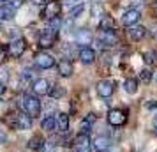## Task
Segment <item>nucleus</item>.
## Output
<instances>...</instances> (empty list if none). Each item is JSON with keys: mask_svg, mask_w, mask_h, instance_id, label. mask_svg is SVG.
I'll use <instances>...</instances> for the list:
<instances>
[{"mask_svg": "<svg viewBox=\"0 0 157 152\" xmlns=\"http://www.w3.org/2000/svg\"><path fill=\"white\" fill-rule=\"evenodd\" d=\"M99 14H102V7H101V6H94L92 7V16L94 18H97Z\"/></svg>", "mask_w": 157, "mask_h": 152, "instance_id": "nucleus-31", "label": "nucleus"}, {"mask_svg": "<svg viewBox=\"0 0 157 152\" xmlns=\"http://www.w3.org/2000/svg\"><path fill=\"white\" fill-rule=\"evenodd\" d=\"M18 106L21 108L23 113H27L29 117H39L41 115V101L37 99L36 95L30 94H21L18 99Z\"/></svg>", "mask_w": 157, "mask_h": 152, "instance_id": "nucleus-1", "label": "nucleus"}, {"mask_svg": "<svg viewBox=\"0 0 157 152\" xmlns=\"http://www.w3.org/2000/svg\"><path fill=\"white\" fill-rule=\"evenodd\" d=\"M124 90L131 95L136 94L138 92V80L136 78H127V80L124 81Z\"/></svg>", "mask_w": 157, "mask_h": 152, "instance_id": "nucleus-20", "label": "nucleus"}, {"mask_svg": "<svg viewBox=\"0 0 157 152\" xmlns=\"http://www.w3.org/2000/svg\"><path fill=\"white\" fill-rule=\"evenodd\" d=\"M55 41H57V34L46 29L44 32H41L37 43H39V46H41L43 50H48V48H53V46H55Z\"/></svg>", "mask_w": 157, "mask_h": 152, "instance_id": "nucleus-5", "label": "nucleus"}, {"mask_svg": "<svg viewBox=\"0 0 157 152\" xmlns=\"http://www.w3.org/2000/svg\"><path fill=\"white\" fill-rule=\"evenodd\" d=\"M92 147H94L95 152H106L108 149L111 147V140L108 136H104V134H101V136H97L92 142Z\"/></svg>", "mask_w": 157, "mask_h": 152, "instance_id": "nucleus-11", "label": "nucleus"}, {"mask_svg": "<svg viewBox=\"0 0 157 152\" xmlns=\"http://www.w3.org/2000/svg\"><path fill=\"white\" fill-rule=\"evenodd\" d=\"M99 43L102 46H115L117 44V36L113 30H101L99 34Z\"/></svg>", "mask_w": 157, "mask_h": 152, "instance_id": "nucleus-14", "label": "nucleus"}, {"mask_svg": "<svg viewBox=\"0 0 157 152\" xmlns=\"http://www.w3.org/2000/svg\"><path fill=\"white\" fill-rule=\"evenodd\" d=\"M36 64L41 69H51L55 65V58L51 57V55H48V53H39L36 57Z\"/></svg>", "mask_w": 157, "mask_h": 152, "instance_id": "nucleus-12", "label": "nucleus"}, {"mask_svg": "<svg viewBox=\"0 0 157 152\" xmlns=\"http://www.w3.org/2000/svg\"><path fill=\"white\" fill-rule=\"evenodd\" d=\"M43 152H58L57 150V145L55 143H51V142H46L43 147Z\"/></svg>", "mask_w": 157, "mask_h": 152, "instance_id": "nucleus-29", "label": "nucleus"}, {"mask_svg": "<svg viewBox=\"0 0 157 152\" xmlns=\"http://www.w3.org/2000/svg\"><path fill=\"white\" fill-rule=\"evenodd\" d=\"M57 122H58V131L65 133V131L69 129V115H65V113H60V115L57 117Z\"/></svg>", "mask_w": 157, "mask_h": 152, "instance_id": "nucleus-24", "label": "nucleus"}, {"mask_svg": "<svg viewBox=\"0 0 157 152\" xmlns=\"http://www.w3.org/2000/svg\"><path fill=\"white\" fill-rule=\"evenodd\" d=\"M60 9H62L60 2H58V0H51V2L46 4V7H44V16H46L48 20H51V18H55V16L60 14Z\"/></svg>", "mask_w": 157, "mask_h": 152, "instance_id": "nucleus-13", "label": "nucleus"}, {"mask_svg": "<svg viewBox=\"0 0 157 152\" xmlns=\"http://www.w3.org/2000/svg\"><path fill=\"white\" fill-rule=\"evenodd\" d=\"M88 149H90V140L86 134H79L78 138H74L72 152H88Z\"/></svg>", "mask_w": 157, "mask_h": 152, "instance_id": "nucleus-9", "label": "nucleus"}, {"mask_svg": "<svg viewBox=\"0 0 157 152\" xmlns=\"http://www.w3.org/2000/svg\"><path fill=\"white\" fill-rule=\"evenodd\" d=\"M92 41H94V36H92V32H90V30L79 29L78 32H76V43L81 44L83 48H86V44H90Z\"/></svg>", "mask_w": 157, "mask_h": 152, "instance_id": "nucleus-15", "label": "nucleus"}, {"mask_svg": "<svg viewBox=\"0 0 157 152\" xmlns=\"http://www.w3.org/2000/svg\"><path fill=\"white\" fill-rule=\"evenodd\" d=\"M154 126H155V127H157V115L154 117Z\"/></svg>", "mask_w": 157, "mask_h": 152, "instance_id": "nucleus-41", "label": "nucleus"}, {"mask_svg": "<svg viewBox=\"0 0 157 152\" xmlns=\"http://www.w3.org/2000/svg\"><path fill=\"white\" fill-rule=\"evenodd\" d=\"M60 27H62V20H60V16H55V18L48 20V30H51V32L57 34L58 30H60Z\"/></svg>", "mask_w": 157, "mask_h": 152, "instance_id": "nucleus-25", "label": "nucleus"}, {"mask_svg": "<svg viewBox=\"0 0 157 152\" xmlns=\"http://www.w3.org/2000/svg\"><path fill=\"white\" fill-rule=\"evenodd\" d=\"M140 16H141L140 9L131 7V9H127V11L122 14V23H124L125 27H134L136 23L140 21Z\"/></svg>", "mask_w": 157, "mask_h": 152, "instance_id": "nucleus-6", "label": "nucleus"}, {"mask_svg": "<svg viewBox=\"0 0 157 152\" xmlns=\"http://www.w3.org/2000/svg\"><path fill=\"white\" fill-rule=\"evenodd\" d=\"M50 81L44 80V78H37V80H34V83H32V92L36 95H46L48 92H50Z\"/></svg>", "mask_w": 157, "mask_h": 152, "instance_id": "nucleus-8", "label": "nucleus"}, {"mask_svg": "<svg viewBox=\"0 0 157 152\" xmlns=\"http://www.w3.org/2000/svg\"><path fill=\"white\" fill-rule=\"evenodd\" d=\"M83 11H85V6H83V4H78L76 7L69 9V16H71V20H76L79 14H83Z\"/></svg>", "mask_w": 157, "mask_h": 152, "instance_id": "nucleus-26", "label": "nucleus"}, {"mask_svg": "<svg viewBox=\"0 0 157 152\" xmlns=\"http://www.w3.org/2000/svg\"><path fill=\"white\" fill-rule=\"evenodd\" d=\"M14 16V9L9 7V6H0V21H6V20H11Z\"/></svg>", "mask_w": 157, "mask_h": 152, "instance_id": "nucleus-23", "label": "nucleus"}, {"mask_svg": "<svg viewBox=\"0 0 157 152\" xmlns=\"http://www.w3.org/2000/svg\"><path fill=\"white\" fill-rule=\"evenodd\" d=\"M0 30H2V29H0Z\"/></svg>", "mask_w": 157, "mask_h": 152, "instance_id": "nucleus-46", "label": "nucleus"}, {"mask_svg": "<svg viewBox=\"0 0 157 152\" xmlns=\"http://www.w3.org/2000/svg\"><path fill=\"white\" fill-rule=\"evenodd\" d=\"M57 69L60 72V76H64V78H69V76H72V72H74V67H72L71 60H60L57 64Z\"/></svg>", "mask_w": 157, "mask_h": 152, "instance_id": "nucleus-17", "label": "nucleus"}, {"mask_svg": "<svg viewBox=\"0 0 157 152\" xmlns=\"http://www.w3.org/2000/svg\"><path fill=\"white\" fill-rule=\"evenodd\" d=\"M78 57H79V62H81V64L90 65V64L95 62V57H97V55H95V51H94L92 48L86 46V48H81V50H79Z\"/></svg>", "mask_w": 157, "mask_h": 152, "instance_id": "nucleus-10", "label": "nucleus"}, {"mask_svg": "<svg viewBox=\"0 0 157 152\" xmlns=\"http://www.w3.org/2000/svg\"><path fill=\"white\" fill-rule=\"evenodd\" d=\"M21 4H23V0H9V7H13V9H18Z\"/></svg>", "mask_w": 157, "mask_h": 152, "instance_id": "nucleus-32", "label": "nucleus"}, {"mask_svg": "<svg viewBox=\"0 0 157 152\" xmlns=\"http://www.w3.org/2000/svg\"><path fill=\"white\" fill-rule=\"evenodd\" d=\"M125 122H127L125 111H122V110H109V111H108V124H109V126L120 127V126H124Z\"/></svg>", "mask_w": 157, "mask_h": 152, "instance_id": "nucleus-3", "label": "nucleus"}, {"mask_svg": "<svg viewBox=\"0 0 157 152\" xmlns=\"http://www.w3.org/2000/svg\"><path fill=\"white\" fill-rule=\"evenodd\" d=\"M95 88H97V94H99L101 97L108 99V97H111L113 92H115V81L113 80H101Z\"/></svg>", "mask_w": 157, "mask_h": 152, "instance_id": "nucleus-4", "label": "nucleus"}, {"mask_svg": "<svg viewBox=\"0 0 157 152\" xmlns=\"http://www.w3.org/2000/svg\"><path fill=\"white\" fill-rule=\"evenodd\" d=\"M6 58H7V51L4 46H0V64H4L6 62Z\"/></svg>", "mask_w": 157, "mask_h": 152, "instance_id": "nucleus-30", "label": "nucleus"}, {"mask_svg": "<svg viewBox=\"0 0 157 152\" xmlns=\"http://www.w3.org/2000/svg\"><path fill=\"white\" fill-rule=\"evenodd\" d=\"M44 143H46V142H44L41 136H34V138H30V140H29L27 147H29L30 150H43Z\"/></svg>", "mask_w": 157, "mask_h": 152, "instance_id": "nucleus-19", "label": "nucleus"}, {"mask_svg": "<svg viewBox=\"0 0 157 152\" xmlns=\"http://www.w3.org/2000/svg\"><path fill=\"white\" fill-rule=\"evenodd\" d=\"M9 124L18 131H27V129L32 127V117H29L27 113L21 111V113H16V115L9 120Z\"/></svg>", "mask_w": 157, "mask_h": 152, "instance_id": "nucleus-2", "label": "nucleus"}, {"mask_svg": "<svg viewBox=\"0 0 157 152\" xmlns=\"http://www.w3.org/2000/svg\"><path fill=\"white\" fill-rule=\"evenodd\" d=\"M6 142H7V134L4 129H0V143H6Z\"/></svg>", "mask_w": 157, "mask_h": 152, "instance_id": "nucleus-35", "label": "nucleus"}, {"mask_svg": "<svg viewBox=\"0 0 157 152\" xmlns=\"http://www.w3.org/2000/svg\"><path fill=\"white\" fill-rule=\"evenodd\" d=\"M0 108H2V97H0Z\"/></svg>", "mask_w": 157, "mask_h": 152, "instance_id": "nucleus-43", "label": "nucleus"}, {"mask_svg": "<svg viewBox=\"0 0 157 152\" xmlns=\"http://www.w3.org/2000/svg\"><path fill=\"white\" fill-rule=\"evenodd\" d=\"M127 34L132 41H141V39H145V36H147V29H145L143 25H134V27H129Z\"/></svg>", "mask_w": 157, "mask_h": 152, "instance_id": "nucleus-16", "label": "nucleus"}, {"mask_svg": "<svg viewBox=\"0 0 157 152\" xmlns=\"http://www.w3.org/2000/svg\"><path fill=\"white\" fill-rule=\"evenodd\" d=\"M6 90H7V87H6V83H4V81H0V95L4 94Z\"/></svg>", "mask_w": 157, "mask_h": 152, "instance_id": "nucleus-38", "label": "nucleus"}, {"mask_svg": "<svg viewBox=\"0 0 157 152\" xmlns=\"http://www.w3.org/2000/svg\"><path fill=\"white\" fill-rule=\"evenodd\" d=\"M90 126H92L90 122L83 120V122L79 124V134H88V133H90Z\"/></svg>", "mask_w": 157, "mask_h": 152, "instance_id": "nucleus-28", "label": "nucleus"}, {"mask_svg": "<svg viewBox=\"0 0 157 152\" xmlns=\"http://www.w3.org/2000/svg\"><path fill=\"white\" fill-rule=\"evenodd\" d=\"M154 60H155V55L148 53V55H147V62H154Z\"/></svg>", "mask_w": 157, "mask_h": 152, "instance_id": "nucleus-39", "label": "nucleus"}, {"mask_svg": "<svg viewBox=\"0 0 157 152\" xmlns=\"http://www.w3.org/2000/svg\"><path fill=\"white\" fill-rule=\"evenodd\" d=\"M95 119H97V117L94 115V113H88V117H86L85 120H86V122H90V124H94V122H95Z\"/></svg>", "mask_w": 157, "mask_h": 152, "instance_id": "nucleus-37", "label": "nucleus"}, {"mask_svg": "<svg viewBox=\"0 0 157 152\" xmlns=\"http://www.w3.org/2000/svg\"><path fill=\"white\" fill-rule=\"evenodd\" d=\"M64 2H65V6H67L69 9H72V7H76V6H78V2H76V0H64Z\"/></svg>", "mask_w": 157, "mask_h": 152, "instance_id": "nucleus-34", "label": "nucleus"}, {"mask_svg": "<svg viewBox=\"0 0 157 152\" xmlns=\"http://www.w3.org/2000/svg\"><path fill=\"white\" fill-rule=\"evenodd\" d=\"M111 152H120V150H111Z\"/></svg>", "mask_w": 157, "mask_h": 152, "instance_id": "nucleus-44", "label": "nucleus"}, {"mask_svg": "<svg viewBox=\"0 0 157 152\" xmlns=\"http://www.w3.org/2000/svg\"><path fill=\"white\" fill-rule=\"evenodd\" d=\"M25 50H27V41L21 39V37L14 39L13 43L9 44V53L13 55V58H20L25 53Z\"/></svg>", "mask_w": 157, "mask_h": 152, "instance_id": "nucleus-7", "label": "nucleus"}, {"mask_svg": "<svg viewBox=\"0 0 157 152\" xmlns=\"http://www.w3.org/2000/svg\"><path fill=\"white\" fill-rule=\"evenodd\" d=\"M64 94H65L64 87H62V85H57V83H55V85H51L50 92H48V95H50V97H53V99H60Z\"/></svg>", "mask_w": 157, "mask_h": 152, "instance_id": "nucleus-22", "label": "nucleus"}, {"mask_svg": "<svg viewBox=\"0 0 157 152\" xmlns=\"http://www.w3.org/2000/svg\"><path fill=\"white\" fill-rule=\"evenodd\" d=\"M21 80L23 81H30L32 80V71H23L21 72Z\"/></svg>", "mask_w": 157, "mask_h": 152, "instance_id": "nucleus-33", "label": "nucleus"}, {"mask_svg": "<svg viewBox=\"0 0 157 152\" xmlns=\"http://www.w3.org/2000/svg\"><path fill=\"white\" fill-rule=\"evenodd\" d=\"M147 108H148V110H157V101H154V99L148 101V103H147Z\"/></svg>", "mask_w": 157, "mask_h": 152, "instance_id": "nucleus-36", "label": "nucleus"}, {"mask_svg": "<svg viewBox=\"0 0 157 152\" xmlns=\"http://www.w3.org/2000/svg\"><path fill=\"white\" fill-rule=\"evenodd\" d=\"M41 126H43V129L44 131H48V133H51L53 129H58V122H57V119L55 117H44L43 120H41Z\"/></svg>", "mask_w": 157, "mask_h": 152, "instance_id": "nucleus-18", "label": "nucleus"}, {"mask_svg": "<svg viewBox=\"0 0 157 152\" xmlns=\"http://www.w3.org/2000/svg\"><path fill=\"white\" fill-rule=\"evenodd\" d=\"M154 81H157V71L154 72Z\"/></svg>", "mask_w": 157, "mask_h": 152, "instance_id": "nucleus-42", "label": "nucleus"}, {"mask_svg": "<svg viewBox=\"0 0 157 152\" xmlns=\"http://www.w3.org/2000/svg\"><path fill=\"white\" fill-rule=\"evenodd\" d=\"M32 2H34V4H36V6H43V4H48V2H46V0H32Z\"/></svg>", "mask_w": 157, "mask_h": 152, "instance_id": "nucleus-40", "label": "nucleus"}, {"mask_svg": "<svg viewBox=\"0 0 157 152\" xmlns=\"http://www.w3.org/2000/svg\"><path fill=\"white\" fill-rule=\"evenodd\" d=\"M155 133H157V129H155Z\"/></svg>", "mask_w": 157, "mask_h": 152, "instance_id": "nucleus-45", "label": "nucleus"}, {"mask_svg": "<svg viewBox=\"0 0 157 152\" xmlns=\"http://www.w3.org/2000/svg\"><path fill=\"white\" fill-rule=\"evenodd\" d=\"M113 27H115V20L111 18V16L104 14L102 18H101V21H99V29L101 30H113Z\"/></svg>", "mask_w": 157, "mask_h": 152, "instance_id": "nucleus-21", "label": "nucleus"}, {"mask_svg": "<svg viewBox=\"0 0 157 152\" xmlns=\"http://www.w3.org/2000/svg\"><path fill=\"white\" fill-rule=\"evenodd\" d=\"M140 80L143 83H150V81L154 80V72L150 71V69H143V71H140Z\"/></svg>", "mask_w": 157, "mask_h": 152, "instance_id": "nucleus-27", "label": "nucleus"}]
</instances>
